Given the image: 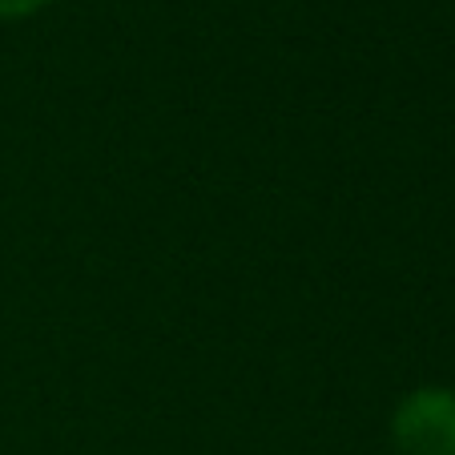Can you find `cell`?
<instances>
[{"instance_id":"2","label":"cell","mask_w":455,"mask_h":455,"mask_svg":"<svg viewBox=\"0 0 455 455\" xmlns=\"http://www.w3.org/2000/svg\"><path fill=\"white\" fill-rule=\"evenodd\" d=\"M52 0H0V20H25L36 17L41 9H49Z\"/></svg>"},{"instance_id":"1","label":"cell","mask_w":455,"mask_h":455,"mask_svg":"<svg viewBox=\"0 0 455 455\" xmlns=\"http://www.w3.org/2000/svg\"><path fill=\"white\" fill-rule=\"evenodd\" d=\"M395 455H455V391L423 383L407 391L387 419Z\"/></svg>"}]
</instances>
